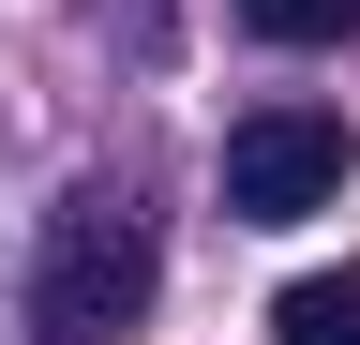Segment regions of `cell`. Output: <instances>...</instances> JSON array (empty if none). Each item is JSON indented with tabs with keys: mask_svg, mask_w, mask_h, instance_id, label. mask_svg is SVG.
<instances>
[{
	"mask_svg": "<svg viewBox=\"0 0 360 345\" xmlns=\"http://www.w3.org/2000/svg\"><path fill=\"white\" fill-rule=\"evenodd\" d=\"M150 285H165V240L135 226L120 195H60L15 315H30V345H120L135 315H150Z\"/></svg>",
	"mask_w": 360,
	"mask_h": 345,
	"instance_id": "6da1fadb",
	"label": "cell"
},
{
	"mask_svg": "<svg viewBox=\"0 0 360 345\" xmlns=\"http://www.w3.org/2000/svg\"><path fill=\"white\" fill-rule=\"evenodd\" d=\"M345 165H360V136L330 105H255L240 136H225V210H240V226H300V210L345 195Z\"/></svg>",
	"mask_w": 360,
	"mask_h": 345,
	"instance_id": "7a4b0ae2",
	"label": "cell"
},
{
	"mask_svg": "<svg viewBox=\"0 0 360 345\" xmlns=\"http://www.w3.org/2000/svg\"><path fill=\"white\" fill-rule=\"evenodd\" d=\"M270 330H285V345H360V255H345V271H300L285 300H270Z\"/></svg>",
	"mask_w": 360,
	"mask_h": 345,
	"instance_id": "3957f363",
	"label": "cell"
},
{
	"mask_svg": "<svg viewBox=\"0 0 360 345\" xmlns=\"http://www.w3.org/2000/svg\"><path fill=\"white\" fill-rule=\"evenodd\" d=\"M240 30H270V46H345L360 0H240Z\"/></svg>",
	"mask_w": 360,
	"mask_h": 345,
	"instance_id": "277c9868",
	"label": "cell"
}]
</instances>
